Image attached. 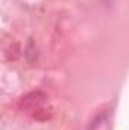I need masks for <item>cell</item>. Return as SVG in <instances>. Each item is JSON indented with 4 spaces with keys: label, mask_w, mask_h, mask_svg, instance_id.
Returning a JSON list of instances; mask_svg holds the SVG:
<instances>
[{
    "label": "cell",
    "mask_w": 129,
    "mask_h": 130,
    "mask_svg": "<svg viewBox=\"0 0 129 130\" xmlns=\"http://www.w3.org/2000/svg\"><path fill=\"white\" fill-rule=\"evenodd\" d=\"M46 100H47V97H46L43 92L33 91L31 94H28L26 97H23V100H21V109L31 110L33 113L35 110H38V109H41V107L44 106Z\"/></svg>",
    "instance_id": "cell-1"
}]
</instances>
